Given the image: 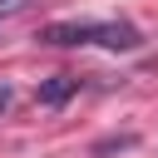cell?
<instances>
[{
  "label": "cell",
  "instance_id": "6da1fadb",
  "mask_svg": "<svg viewBox=\"0 0 158 158\" xmlns=\"http://www.w3.org/2000/svg\"><path fill=\"white\" fill-rule=\"evenodd\" d=\"M40 44H104V49H138L143 35L128 25V20H54L40 30Z\"/></svg>",
  "mask_w": 158,
  "mask_h": 158
},
{
  "label": "cell",
  "instance_id": "7a4b0ae2",
  "mask_svg": "<svg viewBox=\"0 0 158 158\" xmlns=\"http://www.w3.org/2000/svg\"><path fill=\"white\" fill-rule=\"evenodd\" d=\"M74 89H79V79H74V74H54L49 84H40V104H64Z\"/></svg>",
  "mask_w": 158,
  "mask_h": 158
},
{
  "label": "cell",
  "instance_id": "3957f363",
  "mask_svg": "<svg viewBox=\"0 0 158 158\" xmlns=\"http://www.w3.org/2000/svg\"><path fill=\"white\" fill-rule=\"evenodd\" d=\"M30 0H0V20H10V15H20Z\"/></svg>",
  "mask_w": 158,
  "mask_h": 158
}]
</instances>
